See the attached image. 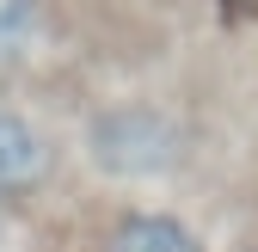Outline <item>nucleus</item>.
I'll list each match as a JSON object with an SVG mask.
<instances>
[{
    "label": "nucleus",
    "instance_id": "3",
    "mask_svg": "<svg viewBox=\"0 0 258 252\" xmlns=\"http://www.w3.org/2000/svg\"><path fill=\"white\" fill-rule=\"evenodd\" d=\"M99 252H203V240L190 222H178L166 209H129L123 222H111Z\"/></svg>",
    "mask_w": 258,
    "mask_h": 252
},
{
    "label": "nucleus",
    "instance_id": "2",
    "mask_svg": "<svg viewBox=\"0 0 258 252\" xmlns=\"http://www.w3.org/2000/svg\"><path fill=\"white\" fill-rule=\"evenodd\" d=\"M43 178H49V136L25 111L0 105V203L31 197Z\"/></svg>",
    "mask_w": 258,
    "mask_h": 252
},
{
    "label": "nucleus",
    "instance_id": "4",
    "mask_svg": "<svg viewBox=\"0 0 258 252\" xmlns=\"http://www.w3.org/2000/svg\"><path fill=\"white\" fill-rule=\"evenodd\" d=\"M37 43V0H0V61H19Z\"/></svg>",
    "mask_w": 258,
    "mask_h": 252
},
{
    "label": "nucleus",
    "instance_id": "1",
    "mask_svg": "<svg viewBox=\"0 0 258 252\" xmlns=\"http://www.w3.org/2000/svg\"><path fill=\"white\" fill-rule=\"evenodd\" d=\"M184 148H190L184 117L166 105L129 99V105H105L86 123V154L105 178H160L184 160Z\"/></svg>",
    "mask_w": 258,
    "mask_h": 252
}]
</instances>
